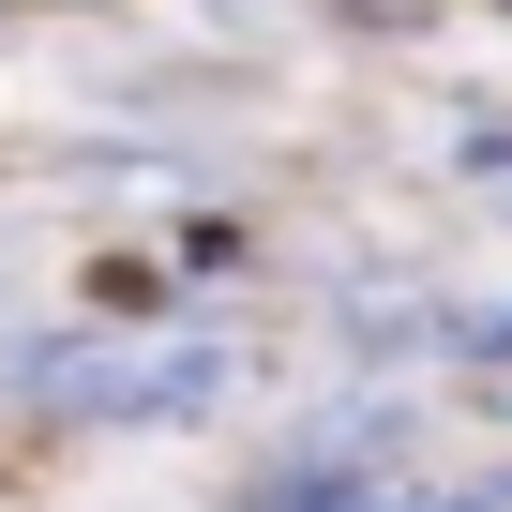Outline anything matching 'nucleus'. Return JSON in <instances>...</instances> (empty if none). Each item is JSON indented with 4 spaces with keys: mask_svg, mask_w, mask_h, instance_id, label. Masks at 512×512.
<instances>
[{
    "mask_svg": "<svg viewBox=\"0 0 512 512\" xmlns=\"http://www.w3.org/2000/svg\"><path fill=\"white\" fill-rule=\"evenodd\" d=\"M61 422H196L226 392V347H121V362H31Z\"/></svg>",
    "mask_w": 512,
    "mask_h": 512,
    "instance_id": "1",
    "label": "nucleus"
}]
</instances>
